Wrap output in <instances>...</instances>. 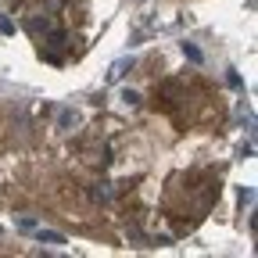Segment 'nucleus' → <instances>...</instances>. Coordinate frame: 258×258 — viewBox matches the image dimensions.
<instances>
[{"instance_id": "f257e3e1", "label": "nucleus", "mask_w": 258, "mask_h": 258, "mask_svg": "<svg viewBox=\"0 0 258 258\" xmlns=\"http://www.w3.org/2000/svg\"><path fill=\"white\" fill-rule=\"evenodd\" d=\"M36 240H40V244H50V247H61V244H69V240H64L61 233H54V230H40V233H36Z\"/></svg>"}, {"instance_id": "f03ea898", "label": "nucleus", "mask_w": 258, "mask_h": 258, "mask_svg": "<svg viewBox=\"0 0 258 258\" xmlns=\"http://www.w3.org/2000/svg\"><path fill=\"white\" fill-rule=\"evenodd\" d=\"M90 198H93L97 205H108V201H111V190H108V183H97V186L90 190Z\"/></svg>"}, {"instance_id": "7ed1b4c3", "label": "nucleus", "mask_w": 258, "mask_h": 258, "mask_svg": "<svg viewBox=\"0 0 258 258\" xmlns=\"http://www.w3.org/2000/svg\"><path fill=\"white\" fill-rule=\"evenodd\" d=\"M25 29L32 32V36H40V32H50V22H47V18H29Z\"/></svg>"}, {"instance_id": "20e7f679", "label": "nucleus", "mask_w": 258, "mask_h": 258, "mask_svg": "<svg viewBox=\"0 0 258 258\" xmlns=\"http://www.w3.org/2000/svg\"><path fill=\"white\" fill-rule=\"evenodd\" d=\"M183 57H186V61H194V64H198V61H201V50H198V47H194V43H183Z\"/></svg>"}, {"instance_id": "39448f33", "label": "nucleus", "mask_w": 258, "mask_h": 258, "mask_svg": "<svg viewBox=\"0 0 258 258\" xmlns=\"http://www.w3.org/2000/svg\"><path fill=\"white\" fill-rule=\"evenodd\" d=\"M122 101H125L129 108H137V104H140V93H137V90H122Z\"/></svg>"}, {"instance_id": "423d86ee", "label": "nucleus", "mask_w": 258, "mask_h": 258, "mask_svg": "<svg viewBox=\"0 0 258 258\" xmlns=\"http://www.w3.org/2000/svg\"><path fill=\"white\" fill-rule=\"evenodd\" d=\"M57 125H61V129H69V125H76V115H72V111H61V115H57Z\"/></svg>"}, {"instance_id": "0eeeda50", "label": "nucleus", "mask_w": 258, "mask_h": 258, "mask_svg": "<svg viewBox=\"0 0 258 258\" xmlns=\"http://www.w3.org/2000/svg\"><path fill=\"white\" fill-rule=\"evenodd\" d=\"M0 32H4V36H15V22L4 15V18H0Z\"/></svg>"}, {"instance_id": "6e6552de", "label": "nucleus", "mask_w": 258, "mask_h": 258, "mask_svg": "<svg viewBox=\"0 0 258 258\" xmlns=\"http://www.w3.org/2000/svg\"><path fill=\"white\" fill-rule=\"evenodd\" d=\"M230 86H233V90H240V86H244V79H240L233 69H230Z\"/></svg>"}]
</instances>
